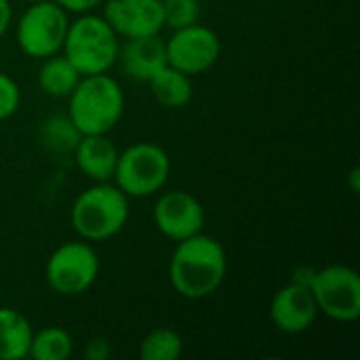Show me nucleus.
Masks as SVG:
<instances>
[{
    "instance_id": "nucleus-1",
    "label": "nucleus",
    "mask_w": 360,
    "mask_h": 360,
    "mask_svg": "<svg viewBox=\"0 0 360 360\" xmlns=\"http://www.w3.org/2000/svg\"><path fill=\"white\" fill-rule=\"evenodd\" d=\"M228 274V255L219 240L207 234H194L179 240L171 262L169 281L175 293L198 302L213 295Z\"/></svg>"
},
{
    "instance_id": "nucleus-2",
    "label": "nucleus",
    "mask_w": 360,
    "mask_h": 360,
    "mask_svg": "<svg viewBox=\"0 0 360 360\" xmlns=\"http://www.w3.org/2000/svg\"><path fill=\"white\" fill-rule=\"evenodd\" d=\"M68 116L82 135H110L124 116V91L105 74L82 76L68 97Z\"/></svg>"
},
{
    "instance_id": "nucleus-3",
    "label": "nucleus",
    "mask_w": 360,
    "mask_h": 360,
    "mask_svg": "<svg viewBox=\"0 0 360 360\" xmlns=\"http://www.w3.org/2000/svg\"><path fill=\"white\" fill-rule=\"evenodd\" d=\"M70 221L82 240H110L129 221V196L112 181L93 184L76 196Z\"/></svg>"
},
{
    "instance_id": "nucleus-4",
    "label": "nucleus",
    "mask_w": 360,
    "mask_h": 360,
    "mask_svg": "<svg viewBox=\"0 0 360 360\" xmlns=\"http://www.w3.org/2000/svg\"><path fill=\"white\" fill-rule=\"evenodd\" d=\"M120 38L112 25L97 13H82L68 25L61 55L80 72V76L105 74L116 65Z\"/></svg>"
},
{
    "instance_id": "nucleus-5",
    "label": "nucleus",
    "mask_w": 360,
    "mask_h": 360,
    "mask_svg": "<svg viewBox=\"0 0 360 360\" xmlns=\"http://www.w3.org/2000/svg\"><path fill=\"white\" fill-rule=\"evenodd\" d=\"M171 175L169 154L152 141H139L118 154L112 181L129 198H148L158 194Z\"/></svg>"
},
{
    "instance_id": "nucleus-6",
    "label": "nucleus",
    "mask_w": 360,
    "mask_h": 360,
    "mask_svg": "<svg viewBox=\"0 0 360 360\" xmlns=\"http://www.w3.org/2000/svg\"><path fill=\"white\" fill-rule=\"evenodd\" d=\"M70 25V13L55 0L30 4L15 23L17 46L32 59H46L61 53Z\"/></svg>"
},
{
    "instance_id": "nucleus-7",
    "label": "nucleus",
    "mask_w": 360,
    "mask_h": 360,
    "mask_svg": "<svg viewBox=\"0 0 360 360\" xmlns=\"http://www.w3.org/2000/svg\"><path fill=\"white\" fill-rule=\"evenodd\" d=\"M99 276V255L89 240L59 245L46 259L44 278L51 291L61 297L86 293Z\"/></svg>"
},
{
    "instance_id": "nucleus-8",
    "label": "nucleus",
    "mask_w": 360,
    "mask_h": 360,
    "mask_svg": "<svg viewBox=\"0 0 360 360\" xmlns=\"http://www.w3.org/2000/svg\"><path fill=\"white\" fill-rule=\"evenodd\" d=\"M319 314L335 323H354L360 316V276L344 264L314 270L310 285Z\"/></svg>"
},
{
    "instance_id": "nucleus-9",
    "label": "nucleus",
    "mask_w": 360,
    "mask_h": 360,
    "mask_svg": "<svg viewBox=\"0 0 360 360\" xmlns=\"http://www.w3.org/2000/svg\"><path fill=\"white\" fill-rule=\"evenodd\" d=\"M167 63L188 76H198L209 72L219 55L221 40L215 30L202 25L200 21L181 30H173L171 38L165 40Z\"/></svg>"
},
{
    "instance_id": "nucleus-10",
    "label": "nucleus",
    "mask_w": 360,
    "mask_h": 360,
    "mask_svg": "<svg viewBox=\"0 0 360 360\" xmlns=\"http://www.w3.org/2000/svg\"><path fill=\"white\" fill-rule=\"evenodd\" d=\"M152 217L158 232L173 243L200 234L207 224L205 207L186 190L162 192L154 205Z\"/></svg>"
},
{
    "instance_id": "nucleus-11",
    "label": "nucleus",
    "mask_w": 360,
    "mask_h": 360,
    "mask_svg": "<svg viewBox=\"0 0 360 360\" xmlns=\"http://www.w3.org/2000/svg\"><path fill=\"white\" fill-rule=\"evenodd\" d=\"M103 19L118 38H139L160 34L162 0H103Z\"/></svg>"
},
{
    "instance_id": "nucleus-12",
    "label": "nucleus",
    "mask_w": 360,
    "mask_h": 360,
    "mask_svg": "<svg viewBox=\"0 0 360 360\" xmlns=\"http://www.w3.org/2000/svg\"><path fill=\"white\" fill-rule=\"evenodd\" d=\"M319 316L316 302L310 287L289 283L281 287L270 302V321L272 325L287 335L306 333Z\"/></svg>"
},
{
    "instance_id": "nucleus-13",
    "label": "nucleus",
    "mask_w": 360,
    "mask_h": 360,
    "mask_svg": "<svg viewBox=\"0 0 360 360\" xmlns=\"http://www.w3.org/2000/svg\"><path fill=\"white\" fill-rule=\"evenodd\" d=\"M116 63H120L122 72L137 82H148L158 70L167 65V49L165 40L154 36H139V38H124L118 46Z\"/></svg>"
},
{
    "instance_id": "nucleus-14",
    "label": "nucleus",
    "mask_w": 360,
    "mask_h": 360,
    "mask_svg": "<svg viewBox=\"0 0 360 360\" xmlns=\"http://www.w3.org/2000/svg\"><path fill=\"white\" fill-rule=\"evenodd\" d=\"M118 154V148L108 135H80L74 148V160L78 171L93 184L112 181Z\"/></svg>"
},
{
    "instance_id": "nucleus-15",
    "label": "nucleus",
    "mask_w": 360,
    "mask_h": 360,
    "mask_svg": "<svg viewBox=\"0 0 360 360\" xmlns=\"http://www.w3.org/2000/svg\"><path fill=\"white\" fill-rule=\"evenodd\" d=\"M148 86L152 91V97L169 110H179L186 108L192 101L194 86H192V76L171 68L169 63L158 70L150 80Z\"/></svg>"
},
{
    "instance_id": "nucleus-16",
    "label": "nucleus",
    "mask_w": 360,
    "mask_h": 360,
    "mask_svg": "<svg viewBox=\"0 0 360 360\" xmlns=\"http://www.w3.org/2000/svg\"><path fill=\"white\" fill-rule=\"evenodd\" d=\"M32 323L15 308H0V360H21L30 354Z\"/></svg>"
},
{
    "instance_id": "nucleus-17",
    "label": "nucleus",
    "mask_w": 360,
    "mask_h": 360,
    "mask_svg": "<svg viewBox=\"0 0 360 360\" xmlns=\"http://www.w3.org/2000/svg\"><path fill=\"white\" fill-rule=\"evenodd\" d=\"M80 78V72L61 53L42 59V65L38 70V86L44 95L53 99H68Z\"/></svg>"
},
{
    "instance_id": "nucleus-18",
    "label": "nucleus",
    "mask_w": 360,
    "mask_h": 360,
    "mask_svg": "<svg viewBox=\"0 0 360 360\" xmlns=\"http://www.w3.org/2000/svg\"><path fill=\"white\" fill-rule=\"evenodd\" d=\"M74 354V340L61 327H44L34 331L30 344V359L34 360H68Z\"/></svg>"
},
{
    "instance_id": "nucleus-19",
    "label": "nucleus",
    "mask_w": 360,
    "mask_h": 360,
    "mask_svg": "<svg viewBox=\"0 0 360 360\" xmlns=\"http://www.w3.org/2000/svg\"><path fill=\"white\" fill-rule=\"evenodd\" d=\"M80 131L74 127V122L70 120V116H49L42 127H40V141L46 150L57 152V154H68L74 152L78 139H80Z\"/></svg>"
},
{
    "instance_id": "nucleus-20",
    "label": "nucleus",
    "mask_w": 360,
    "mask_h": 360,
    "mask_svg": "<svg viewBox=\"0 0 360 360\" xmlns=\"http://www.w3.org/2000/svg\"><path fill=\"white\" fill-rule=\"evenodd\" d=\"M184 352V340L177 331L158 327L150 331L139 346V356L143 360H177Z\"/></svg>"
},
{
    "instance_id": "nucleus-21",
    "label": "nucleus",
    "mask_w": 360,
    "mask_h": 360,
    "mask_svg": "<svg viewBox=\"0 0 360 360\" xmlns=\"http://www.w3.org/2000/svg\"><path fill=\"white\" fill-rule=\"evenodd\" d=\"M200 13V0H162V23L171 32L198 23Z\"/></svg>"
},
{
    "instance_id": "nucleus-22",
    "label": "nucleus",
    "mask_w": 360,
    "mask_h": 360,
    "mask_svg": "<svg viewBox=\"0 0 360 360\" xmlns=\"http://www.w3.org/2000/svg\"><path fill=\"white\" fill-rule=\"evenodd\" d=\"M21 105V89L8 74L0 72V122L8 120Z\"/></svg>"
},
{
    "instance_id": "nucleus-23",
    "label": "nucleus",
    "mask_w": 360,
    "mask_h": 360,
    "mask_svg": "<svg viewBox=\"0 0 360 360\" xmlns=\"http://www.w3.org/2000/svg\"><path fill=\"white\" fill-rule=\"evenodd\" d=\"M112 352V346H110V340L108 338H91L86 344H84V359L86 360H105Z\"/></svg>"
},
{
    "instance_id": "nucleus-24",
    "label": "nucleus",
    "mask_w": 360,
    "mask_h": 360,
    "mask_svg": "<svg viewBox=\"0 0 360 360\" xmlns=\"http://www.w3.org/2000/svg\"><path fill=\"white\" fill-rule=\"evenodd\" d=\"M61 8H65L68 13L74 15H82V13H91L97 6L103 4V0H55Z\"/></svg>"
},
{
    "instance_id": "nucleus-25",
    "label": "nucleus",
    "mask_w": 360,
    "mask_h": 360,
    "mask_svg": "<svg viewBox=\"0 0 360 360\" xmlns=\"http://www.w3.org/2000/svg\"><path fill=\"white\" fill-rule=\"evenodd\" d=\"M13 23V6L11 0H0V38L8 32Z\"/></svg>"
},
{
    "instance_id": "nucleus-26",
    "label": "nucleus",
    "mask_w": 360,
    "mask_h": 360,
    "mask_svg": "<svg viewBox=\"0 0 360 360\" xmlns=\"http://www.w3.org/2000/svg\"><path fill=\"white\" fill-rule=\"evenodd\" d=\"M312 278H314V270H310V268H300V270H295V272H293L291 283H297V285L310 287V285H312Z\"/></svg>"
},
{
    "instance_id": "nucleus-27",
    "label": "nucleus",
    "mask_w": 360,
    "mask_h": 360,
    "mask_svg": "<svg viewBox=\"0 0 360 360\" xmlns=\"http://www.w3.org/2000/svg\"><path fill=\"white\" fill-rule=\"evenodd\" d=\"M348 181H350V190L356 194L360 190V169L359 167H354L352 171H350V175H348Z\"/></svg>"
},
{
    "instance_id": "nucleus-28",
    "label": "nucleus",
    "mask_w": 360,
    "mask_h": 360,
    "mask_svg": "<svg viewBox=\"0 0 360 360\" xmlns=\"http://www.w3.org/2000/svg\"><path fill=\"white\" fill-rule=\"evenodd\" d=\"M27 4H34V2H42V0H25Z\"/></svg>"
}]
</instances>
